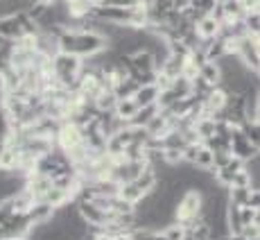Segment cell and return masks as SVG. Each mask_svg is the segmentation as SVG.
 <instances>
[{
	"mask_svg": "<svg viewBox=\"0 0 260 240\" xmlns=\"http://www.w3.org/2000/svg\"><path fill=\"white\" fill-rule=\"evenodd\" d=\"M109 46V41L102 34L93 32V29L84 27H63L59 34V50L68 54H77V57L86 59L93 54L102 52Z\"/></svg>",
	"mask_w": 260,
	"mask_h": 240,
	"instance_id": "6da1fadb",
	"label": "cell"
},
{
	"mask_svg": "<svg viewBox=\"0 0 260 240\" xmlns=\"http://www.w3.org/2000/svg\"><path fill=\"white\" fill-rule=\"evenodd\" d=\"M202 216H204V193L197 191V188H188L177 204V222L188 229L197 220H202Z\"/></svg>",
	"mask_w": 260,
	"mask_h": 240,
	"instance_id": "7a4b0ae2",
	"label": "cell"
},
{
	"mask_svg": "<svg viewBox=\"0 0 260 240\" xmlns=\"http://www.w3.org/2000/svg\"><path fill=\"white\" fill-rule=\"evenodd\" d=\"M54 141H57V147H61L63 152H71L73 147H77V145L84 143V132L75 120H63Z\"/></svg>",
	"mask_w": 260,
	"mask_h": 240,
	"instance_id": "3957f363",
	"label": "cell"
},
{
	"mask_svg": "<svg viewBox=\"0 0 260 240\" xmlns=\"http://www.w3.org/2000/svg\"><path fill=\"white\" fill-rule=\"evenodd\" d=\"M231 152L236 154L238 159H242L244 163H249L253 157L260 152L256 145L251 143V138L247 136V134L242 132V129H238L236 134H233V141H231Z\"/></svg>",
	"mask_w": 260,
	"mask_h": 240,
	"instance_id": "277c9868",
	"label": "cell"
},
{
	"mask_svg": "<svg viewBox=\"0 0 260 240\" xmlns=\"http://www.w3.org/2000/svg\"><path fill=\"white\" fill-rule=\"evenodd\" d=\"M194 32H197V37L202 39V41H213V39H217L219 32H222V23H219L213 14H206V16H202L194 23Z\"/></svg>",
	"mask_w": 260,
	"mask_h": 240,
	"instance_id": "5b68a950",
	"label": "cell"
},
{
	"mask_svg": "<svg viewBox=\"0 0 260 240\" xmlns=\"http://www.w3.org/2000/svg\"><path fill=\"white\" fill-rule=\"evenodd\" d=\"M54 213H57V208H54L50 202H46V199H41V202H34V206L27 211V218H29V222H32V227H34V224L50 222V220L54 218Z\"/></svg>",
	"mask_w": 260,
	"mask_h": 240,
	"instance_id": "8992f818",
	"label": "cell"
},
{
	"mask_svg": "<svg viewBox=\"0 0 260 240\" xmlns=\"http://www.w3.org/2000/svg\"><path fill=\"white\" fill-rule=\"evenodd\" d=\"M158 96H161V88L156 84H143L136 93H134V100L138 102V107H149V104H156Z\"/></svg>",
	"mask_w": 260,
	"mask_h": 240,
	"instance_id": "52a82bcc",
	"label": "cell"
},
{
	"mask_svg": "<svg viewBox=\"0 0 260 240\" xmlns=\"http://www.w3.org/2000/svg\"><path fill=\"white\" fill-rule=\"evenodd\" d=\"M199 77H202L206 84H211V86H219L222 79H224V73H222L219 62H206L202 68H199Z\"/></svg>",
	"mask_w": 260,
	"mask_h": 240,
	"instance_id": "ba28073f",
	"label": "cell"
},
{
	"mask_svg": "<svg viewBox=\"0 0 260 240\" xmlns=\"http://www.w3.org/2000/svg\"><path fill=\"white\" fill-rule=\"evenodd\" d=\"M138 109H141V107H138V102H136V100H134V98H118L116 111H113V113H116L118 118H122L124 123L129 125V120H132L134 116H136V113H138Z\"/></svg>",
	"mask_w": 260,
	"mask_h": 240,
	"instance_id": "9c48e42d",
	"label": "cell"
},
{
	"mask_svg": "<svg viewBox=\"0 0 260 240\" xmlns=\"http://www.w3.org/2000/svg\"><path fill=\"white\" fill-rule=\"evenodd\" d=\"M156 113H161V109H158V104H149V107H141L138 109V113L129 120V125L132 127H147L149 120H152Z\"/></svg>",
	"mask_w": 260,
	"mask_h": 240,
	"instance_id": "30bf717a",
	"label": "cell"
},
{
	"mask_svg": "<svg viewBox=\"0 0 260 240\" xmlns=\"http://www.w3.org/2000/svg\"><path fill=\"white\" fill-rule=\"evenodd\" d=\"M145 195L147 193H145L136 182H129V184H122V186H120V197L127 199V202H132V204H138Z\"/></svg>",
	"mask_w": 260,
	"mask_h": 240,
	"instance_id": "8fae6325",
	"label": "cell"
},
{
	"mask_svg": "<svg viewBox=\"0 0 260 240\" xmlns=\"http://www.w3.org/2000/svg\"><path fill=\"white\" fill-rule=\"evenodd\" d=\"M161 233L168 240H186V227H183V224H179V222H170L168 227L161 229Z\"/></svg>",
	"mask_w": 260,
	"mask_h": 240,
	"instance_id": "7c38bea8",
	"label": "cell"
},
{
	"mask_svg": "<svg viewBox=\"0 0 260 240\" xmlns=\"http://www.w3.org/2000/svg\"><path fill=\"white\" fill-rule=\"evenodd\" d=\"M256 211H258V208L242 206V222H244V227H247V224H253V222H256Z\"/></svg>",
	"mask_w": 260,
	"mask_h": 240,
	"instance_id": "4fadbf2b",
	"label": "cell"
},
{
	"mask_svg": "<svg viewBox=\"0 0 260 240\" xmlns=\"http://www.w3.org/2000/svg\"><path fill=\"white\" fill-rule=\"evenodd\" d=\"M247 206H251V208H260V188H251V195H249Z\"/></svg>",
	"mask_w": 260,
	"mask_h": 240,
	"instance_id": "5bb4252c",
	"label": "cell"
},
{
	"mask_svg": "<svg viewBox=\"0 0 260 240\" xmlns=\"http://www.w3.org/2000/svg\"><path fill=\"white\" fill-rule=\"evenodd\" d=\"M37 3H41V5H46V7H50V5H52L54 0H37Z\"/></svg>",
	"mask_w": 260,
	"mask_h": 240,
	"instance_id": "9a60e30c",
	"label": "cell"
},
{
	"mask_svg": "<svg viewBox=\"0 0 260 240\" xmlns=\"http://www.w3.org/2000/svg\"><path fill=\"white\" fill-rule=\"evenodd\" d=\"M256 123H260V93H258V120Z\"/></svg>",
	"mask_w": 260,
	"mask_h": 240,
	"instance_id": "2e32d148",
	"label": "cell"
},
{
	"mask_svg": "<svg viewBox=\"0 0 260 240\" xmlns=\"http://www.w3.org/2000/svg\"><path fill=\"white\" fill-rule=\"evenodd\" d=\"M251 240H260V236H256V238H251Z\"/></svg>",
	"mask_w": 260,
	"mask_h": 240,
	"instance_id": "e0dca14e",
	"label": "cell"
},
{
	"mask_svg": "<svg viewBox=\"0 0 260 240\" xmlns=\"http://www.w3.org/2000/svg\"><path fill=\"white\" fill-rule=\"evenodd\" d=\"M18 240H29V238H18Z\"/></svg>",
	"mask_w": 260,
	"mask_h": 240,
	"instance_id": "ac0fdd59",
	"label": "cell"
},
{
	"mask_svg": "<svg viewBox=\"0 0 260 240\" xmlns=\"http://www.w3.org/2000/svg\"><path fill=\"white\" fill-rule=\"evenodd\" d=\"M258 75H260V71H258Z\"/></svg>",
	"mask_w": 260,
	"mask_h": 240,
	"instance_id": "d6986e66",
	"label": "cell"
}]
</instances>
